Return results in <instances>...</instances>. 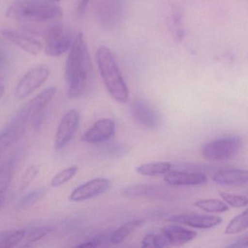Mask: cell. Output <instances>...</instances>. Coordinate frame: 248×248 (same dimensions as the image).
Instances as JSON below:
<instances>
[{
  "mask_svg": "<svg viewBox=\"0 0 248 248\" xmlns=\"http://www.w3.org/2000/svg\"><path fill=\"white\" fill-rule=\"evenodd\" d=\"M65 77L68 85V96L71 98L82 96L93 79L91 56L82 33L76 36L71 46Z\"/></svg>",
  "mask_w": 248,
  "mask_h": 248,
  "instance_id": "obj_1",
  "label": "cell"
},
{
  "mask_svg": "<svg viewBox=\"0 0 248 248\" xmlns=\"http://www.w3.org/2000/svg\"><path fill=\"white\" fill-rule=\"evenodd\" d=\"M63 11L53 0H17L6 11L8 18L23 22L46 23L62 18Z\"/></svg>",
  "mask_w": 248,
  "mask_h": 248,
  "instance_id": "obj_2",
  "label": "cell"
},
{
  "mask_svg": "<svg viewBox=\"0 0 248 248\" xmlns=\"http://www.w3.org/2000/svg\"><path fill=\"white\" fill-rule=\"evenodd\" d=\"M96 59L100 75L108 93L120 104L127 102L128 88L111 50L105 46H101L97 50Z\"/></svg>",
  "mask_w": 248,
  "mask_h": 248,
  "instance_id": "obj_3",
  "label": "cell"
},
{
  "mask_svg": "<svg viewBox=\"0 0 248 248\" xmlns=\"http://www.w3.org/2000/svg\"><path fill=\"white\" fill-rule=\"evenodd\" d=\"M244 145L245 141L241 136H225L204 143L202 147L201 154L207 160H230L242 152Z\"/></svg>",
  "mask_w": 248,
  "mask_h": 248,
  "instance_id": "obj_4",
  "label": "cell"
},
{
  "mask_svg": "<svg viewBox=\"0 0 248 248\" xmlns=\"http://www.w3.org/2000/svg\"><path fill=\"white\" fill-rule=\"evenodd\" d=\"M72 34L62 24L52 26L46 31L45 53L50 57H58L71 48L73 43Z\"/></svg>",
  "mask_w": 248,
  "mask_h": 248,
  "instance_id": "obj_5",
  "label": "cell"
},
{
  "mask_svg": "<svg viewBox=\"0 0 248 248\" xmlns=\"http://www.w3.org/2000/svg\"><path fill=\"white\" fill-rule=\"evenodd\" d=\"M125 0H99L97 7L98 21L106 30L120 26L124 16Z\"/></svg>",
  "mask_w": 248,
  "mask_h": 248,
  "instance_id": "obj_6",
  "label": "cell"
},
{
  "mask_svg": "<svg viewBox=\"0 0 248 248\" xmlns=\"http://www.w3.org/2000/svg\"><path fill=\"white\" fill-rule=\"evenodd\" d=\"M50 71L45 65H40L29 71L18 82L16 88L15 95L19 100L31 95L47 80Z\"/></svg>",
  "mask_w": 248,
  "mask_h": 248,
  "instance_id": "obj_7",
  "label": "cell"
},
{
  "mask_svg": "<svg viewBox=\"0 0 248 248\" xmlns=\"http://www.w3.org/2000/svg\"><path fill=\"white\" fill-rule=\"evenodd\" d=\"M130 111L133 120L140 127L147 130H156L160 127V114L146 100H135L130 106Z\"/></svg>",
  "mask_w": 248,
  "mask_h": 248,
  "instance_id": "obj_8",
  "label": "cell"
},
{
  "mask_svg": "<svg viewBox=\"0 0 248 248\" xmlns=\"http://www.w3.org/2000/svg\"><path fill=\"white\" fill-rule=\"evenodd\" d=\"M56 88L50 87L44 90L35 97L30 100L24 108L19 111V114L28 123L32 122L34 126L38 125L42 120L43 111L56 94Z\"/></svg>",
  "mask_w": 248,
  "mask_h": 248,
  "instance_id": "obj_9",
  "label": "cell"
},
{
  "mask_svg": "<svg viewBox=\"0 0 248 248\" xmlns=\"http://www.w3.org/2000/svg\"><path fill=\"white\" fill-rule=\"evenodd\" d=\"M80 115L78 110H69L61 120L55 137V149L61 150L71 141L79 127Z\"/></svg>",
  "mask_w": 248,
  "mask_h": 248,
  "instance_id": "obj_10",
  "label": "cell"
},
{
  "mask_svg": "<svg viewBox=\"0 0 248 248\" xmlns=\"http://www.w3.org/2000/svg\"><path fill=\"white\" fill-rule=\"evenodd\" d=\"M111 186V181L107 178H94L75 188L70 194L69 200L79 202L95 198L108 191Z\"/></svg>",
  "mask_w": 248,
  "mask_h": 248,
  "instance_id": "obj_11",
  "label": "cell"
},
{
  "mask_svg": "<svg viewBox=\"0 0 248 248\" xmlns=\"http://www.w3.org/2000/svg\"><path fill=\"white\" fill-rule=\"evenodd\" d=\"M28 122L19 113L0 133V154L16 143L25 133Z\"/></svg>",
  "mask_w": 248,
  "mask_h": 248,
  "instance_id": "obj_12",
  "label": "cell"
},
{
  "mask_svg": "<svg viewBox=\"0 0 248 248\" xmlns=\"http://www.w3.org/2000/svg\"><path fill=\"white\" fill-rule=\"evenodd\" d=\"M116 124L111 119L104 118L95 122L82 137V140L91 144L102 143L109 140L115 133Z\"/></svg>",
  "mask_w": 248,
  "mask_h": 248,
  "instance_id": "obj_13",
  "label": "cell"
},
{
  "mask_svg": "<svg viewBox=\"0 0 248 248\" xmlns=\"http://www.w3.org/2000/svg\"><path fill=\"white\" fill-rule=\"evenodd\" d=\"M168 220L179 224L186 225L195 229H208L220 225L222 218L212 215L186 213L171 216Z\"/></svg>",
  "mask_w": 248,
  "mask_h": 248,
  "instance_id": "obj_14",
  "label": "cell"
},
{
  "mask_svg": "<svg viewBox=\"0 0 248 248\" xmlns=\"http://www.w3.org/2000/svg\"><path fill=\"white\" fill-rule=\"evenodd\" d=\"M1 34L5 40L30 54H39L43 50V45L39 40L21 31L7 29L2 30Z\"/></svg>",
  "mask_w": 248,
  "mask_h": 248,
  "instance_id": "obj_15",
  "label": "cell"
},
{
  "mask_svg": "<svg viewBox=\"0 0 248 248\" xmlns=\"http://www.w3.org/2000/svg\"><path fill=\"white\" fill-rule=\"evenodd\" d=\"M164 181L174 186H195L205 184L207 178L200 172L172 171L165 174Z\"/></svg>",
  "mask_w": 248,
  "mask_h": 248,
  "instance_id": "obj_16",
  "label": "cell"
},
{
  "mask_svg": "<svg viewBox=\"0 0 248 248\" xmlns=\"http://www.w3.org/2000/svg\"><path fill=\"white\" fill-rule=\"evenodd\" d=\"M165 241L170 246H181L194 240L197 233L179 225H170L161 229Z\"/></svg>",
  "mask_w": 248,
  "mask_h": 248,
  "instance_id": "obj_17",
  "label": "cell"
},
{
  "mask_svg": "<svg viewBox=\"0 0 248 248\" xmlns=\"http://www.w3.org/2000/svg\"><path fill=\"white\" fill-rule=\"evenodd\" d=\"M213 180L217 185L223 186H243L248 182V171L239 169L223 170L216 172Z\"/></svg>",
  "mask_w": 248,
  "mask_h": 248,
  "instance_id": "obj_18",
  "label": "cell"
},
{
  "mask_svg": "<svg viewBox=\"0 0 248 248\" xmlns=\"http://www.w3.org/2000/svg\"><path fill=\"white\" fill-rule=\"evenodd\" d=\"M123 194L130 197H150L163 199L170 197L169 193L166 189L148 184L130 186L123 191Z\"/></svg>",
  "mask_w": 248,
  "mask_h": 248,
  "instance_id": "obj_19",
  "label": "cell"
},
{
  "mask_svg": "<svg viewBox=\"0 0 248 248\" xmlns=\"http://www.w3.org/2000/svg\"><path fill=\"white\" fill-rule=\"evenodd\" d=\"M143 223V220H138V219L124 223L109 235V242L113 245H119L122 243L135 229L140 227Z\"/></svg>",
  "mask_w": 248,
  "mask_h": 248,
  "instance_id": "obj_20",
  "label": "cell"
},
{
  "mask_svg": "<svg viewBox=\"0 0 248 248\" xmlns=\"http://www.w3.org/2000/svg\"><path fill=\"white\" fill-rule=\"evenodd\" d=\"M172 165L170 162H156L143 164L136 168V172L144 176H156L170 172Z\"/></svg>",
  "mask_w": 248,
  "mask_h": 248,
  "instance_id": "obj_21",
  "label": "cell"
},
{
  "mask_svg": "<svg viewBox=\"0 0 248 248\" xmlns=\"http://www.w3.org/2000/svg\"><path fill=\"white\" fill-rule=\"evenodd\" d=\"M194 205L200 210L209 213H226L229 210V206L217 199H204L198 200Z\"/></svg>",
  "mask_w": 248,
  "mask_h": 248,
  "instance_id": "obj_22",
  "label": "cell"
},
{
  "mask_svg": "<svg viewBox=\"0 0 248 248\" xmlns=\"http://www.w3.org/2000/svg\"><path fill=\"white\" fill-rule=\"evenodd\" d=\"M248 225V210H245L229 222L224 233L229 235L237 234L247 230Z\"/></svg>",
  "mask_w": 248,
  "mask_h": 248,
  "instance_id": "obj_23",
  "label": "cell"
},
{
  "mask_svg": "<svg viewBox=\"0 0 248 248\" xmlns=\"http://www.w3.org/2000/svg\"><path fill=\"white\" fill-rule=\"evenodd\" d=\"M13 172L14 161L12 159H9L0 165V196L3 195L8 189L12 180Z\"/></svg>",
  "mask_w": 248,
  "mask_h": 248,
  "instance_id": "obj_24",
  "label": "cell"
},
{
  "mask_svg": "<svg viewBox=\"0 0 248 248\" xmlns=\"http://www.w3.org/2000/svg\"><path fill=\"white\" fill-rule=\"evenodd\" d=\"M47 190L37 188L27 193L18 201V207L21 209H28L38 202L46 196Z\"/></svg>",
  "mask_w": 248,
  "mask_h": 248,
  "instance_id": "obj_25",
  "label": "cell"
},
{
  "mask_svg": "<svg viewBox=\"0 0 248 248\" xmlns=\"http://www.w3.org/2000/svg\"><path fill=\"white\" fill-rule=\"evenodd\" d=\"M143 248H165L168 247L162 231H154L145 235L141 241Z\"/></svg>",
  "mask_w": 248,
  "mask_h": 248,
  "instance_id": "obj_26",
  "label": "cell"
},
{
  "mask_svg": "<svg viewBox=\"0 0 248 248\" xmlns=\"http://www.w3.org/2000/svg\"><path fill=\"white\" fill-rule=\"evenodd\" d=\"M78 172L77 166L69 167L56 174L50 181V185L53 187H59L64 185L72 179Z\"/></svg>",
  "mask_w": 248,
  "mask_h": 248,
  "instance_id": "obj_27",
  "label": "cell"
},
{
  "mask_svg": "<svg viewBox=\"0 0 248 248\" xmlns=\"http://www.w3.org/2000/svg\"><path fill=\"white\" fill-rule=\"evenodd\" d=\"M219 194L223 201L232 207H243L248 204V198L245 196L232 194L226 191H220Z\"/></svg>",
  "mask_w": 248,
  "mask_h": 248,
  "instance_id": "obj_28",
  "label": "cell"
},
{
  "mask_svg": "<svg viewBox=\"0 0 248 248\" xmlns=\"http://www.w3.org/2000/svg\"><path fill=\"white\" fill-rule=\"evenodd\" d=\"M40 172V167L37 165H32L27 168V170L23 174L20 182L19 190L21 191L27 189L31 183L35 180Z\"/></svg>",
  "mask_w": 248,
  "mask_h": 248,
  "instance_id": "obj_29",
  "label": "cell"
},
{
  "mask_svg": "<svg viewBox=\"0 0 248 248\" xmlns=\"http://www.w3.org/2000/svg\"><path fill=\"white\" fill-rule=\"evenodd\" d=\"M26 234H27V232L24 229H20L9 233L4 238L3 242H2L3 246L7 248H14L24 239Z\"/></svg>",
  "mask_w": 248,
  "mask_h": 248,
  "instance_id": "obj_30",
  "label": "cell"
},
{
  "mask_svg": "<svg viewBox=\"0 0 248 248\" xmlns=\"http://www.w3.org/2000/svg\"><path fill=\"white\" fill-rule=\"evenodd\" d=\"M107 153L112 157H120L127 155L129 151L128 146L127 145L120 143H113L107 146Z\"/></svg>",
  "mask_w": 248,
  "mask_h": 248,
  "instance_id": "obj_31",
  "label": "cell"
},
{
  "mask_svg": "<svg viewBox=\"0 0 248 248\" xmlns=\"http://www.w3.org/2000/svg\"><path fill=\"white\" fill-rule=\"evenodd\" d=\"M51 229L49 227H41L36 230L32 231L30 234L27 236V243H34V242H38L40 239L44 238L50 233Z\"/></svg>",
  "mask_w": 248,
  "mask_h": 248,
  "instance_id": "obj_32",
  "label": "cell"
},
{
  "mask_svg": "<svg viewBox=\"0 0 248 248\" xmlns=\"http://www.w3.org/2000/svg\"><path fill=\"white\" fill-rule=\"evenodd\" d=\"M104 239H105L104 236H98L87 241V242H82V243L77 245L76 247L78 248H96V247H99L102 245Z\"/></svg>",
  "mask_w": 248,
  "mask_h": 248,
  "instance_id": "obj_33",
  "label": "cell"
},
{
  "mask_svg": "<svg viewBox=\"0 0 248 248\" xmlns=\"http://www.w3.org/2000/svg\"><path fill=\"white\" fill-rule=\"evenodd\" d=\"M248 246V235L239 236L232 240L228 248H247Z\"/></svg>",
  "mask_w": 248,
  "mask_h": 248,
  "instance_id": "obj_34",
  "label": "cell"
},
{
  "mask_svg": "<svg viewBox=\"0 0 248 248\" xmlns=\"http://www.w3.org/2000/svg\"><path fill=\"white\" fill-rule=\"evenodd\" d=\"M89 0H80L79 5V11L80 14H82L86 8L87 5H88Z\"/></svg>",
  "mask_w": 248,
  "mask_h": 248,
  "instance_id": "obj_35",
  "label": "cell"
},
{
  "mask_svg": "<svg viewBox=\"0 0 248 248\" xmlns=\"http://www.w3.org/2000/svg\"><path fill=\"white\" fill-rule=\"evenodd\" d=\"M4 62H5V56H4V55L0 52V67L2 66V64L4 63Z\"/></svg>",
  "mask_w": 248,
  "mask_h": 248,
  "instance_id": "obj_36",
  "label": "cell"
},
{
  "mask_svg": "<svg viewBox=\"0 0 248 248\" xmlns=\"http://www.w3.org/2000/svg\"><path fill=\"white\" fill-rule=\"evenodd\" d=\"M4 93H5V88L3 85H0V99L3 96Z\"/></svg>",
  "mask_w": 248,
  "mask_h": 248,
  "instance_id": "obj_37",
  "label": "cell"
},
{
  "mask_svg": "<svg viewBox=\"0 0 248 248\" xmlns=\"http://www.w3.org/2000/svg\"><path fill=\"white\" fill-rule=\"evenodd\" d=\"M4 202L3 196H0V207H2V204Z\"/></svg>",
  "mask_w": 248,
  "mask_h": 248,
  "instance_id": "obj_38",
  "label": "cell"
},
{
  "mask_svg": "<svg viewBox=\"0 0 248 248\" xmlns=\"http://www.w3.org/2000/svg\"><path fill=\"white\" fill-rule=\"evenodd\" d=\"M53 1H54V2H59V1H61V0H53Z\"/></svg>",
  "mask_w": 248,
  "mask_h": 248,
  "instance_id": "obj_39",
  "label": "cell"
}]
</instances>
